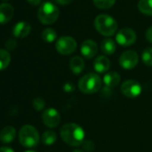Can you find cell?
I'll return each mask as SVG.
<instances>
[{
  "mask_svg": "<svg viewBox=\"0 0 152 152\" xmlns=\"http://www.w3.org/2000/svg\"><path fill=\"white\" fill-rule=\"evenodd\" d=\"M62 140L69 146L77 147L83 143L85 132L83 127L75 123H68L62 126L60 131Z\"/></svg>",
  "mask_w": 152,
  "mask_h": 152,
  "instance_id": "1",
  "label": "cell"
},
{
  "mask_svg": "<svg viewBox=\"0 0 152 152\" xmlns=\"http://www.w3.org/2000/svg\"><path fill=\"white\" fill-rule=\"evenodd\" d=\"M94 27L101 35L111 37L116 32L117 23L108 15H99L94 21Z\"/></svg>",
  "mask_w": 152,
  "mask_h": 152,
  "instance_id": "2",
  "label": "cell"
},
{
  "mask_svg": "<svg viewBox=\"0 0 152 152\" xmlns=\"http://www.w3.org/2000/svg\"><path fill=\"white\" fill-rule=\"evenodd\" d=\"M102 86V80L99 75L94 72L88 73L81 78L78 83L79 90L84 94H93L98 92Z\"/></svg>",
  "mask_w": 152,
  "mask_h": 152,
  "instance_id": "3",
  "label": "cell"
},
{
  "mask_svg": "<svg viewBox=\"0 0 152 152\" xmlns=\"http://www.w3.org/2000/svg\"><path fill=\"white\" fill-rule=\"evenodd\" d=\"M19 142L25 148L36 147L39 142V134L37 129L30 124L23 125L19 132Z\"/></svg>",
  "mask_w": 152,
  "mask_h": 152,
  "instance_id": "4",
  "label": "cell"
},
{
  "mask_svg": "<svg viewBox=\"0 0 152 152\" xmlns=\"http://www.w3.org/2000/svg\"><path fill=\"white\" fill-rule=\"evenodd\" d=\"M58 16L59 9L51 2L43 3L38 12V18L43 24H52L56 23L58 19Z\"/></svg>",
  "mask_w": 152,
  "mask_h": 152,
  "instance_id": "5",
  "label": "cell"
},
{
  "mask_svg": "<svg viewBox=\"0 0 152 152\" xmlns=\"http://www.w3.org/2000/svg\"><path fill=\"white\" fill-rule=\"evenodd\" d=\"M77 48L76 40L69 36H63L59 38L56 42V48L57 52L64 56L72 54Z\"/></svg>",
  "mask_w": 152,
  "mask_h": 152,
  "instance_id": "6",
  "label": "cell"
},
{
  "mask_svg": "<svg viewBox=\"0 0 152 152\" xmlns=\"http://www.w3.org/2000/svg\"><path fill=\"white\" fill-rule=\"evenodd\" d=\"M137 39V35L132 29L124 28L120 30L115 36L116 42L123 47H129L132 45Z\"/></svg>",
  "mask_w": 152,
  "mask_h": 152,
  "instance_id": "7",
  "label": "cell"
},
{
  "mask_svg": "<svg viewBox=\"0 0 152 152\" xmlns=\"http://www.w3.org/2000/svg\"><path fill=\"white\" fill-rule=\"evenodd\" d=\"M141 91L142 89L140 84L134 80H127L121 86L122 93L125 97L130 99H134L139 97L141 93Z\"/></svg>",
  "mask_w": 152,
  "mask_h": 152,
  "instance_id": "8",
  "label": "cell"
},
{
  "mask_svg": "<svg viewBox=\"0 0 152 152\" xmlns=\"http://www.w3.org/2000/svg\"><path fill=\"white\" fill-rule=\"evenodd\" d=\"M138 63H139V56L133 50L124 51L119 58V64L121 67L125 70L133 69L138 64Z\"/></svg>",
  "mask_w": 152,
  "mask_h": 152,
  "instance_id": "9",
  "label": "cell"
},
{
  "mask_svg": "<svg viewBox=\"0 0 152 152\" xmlns=\"http://www.w3.org/2000/svg\"><path fill=\"white\" fill-rule=\"evenodd\" d=\"M60 115L56 109L54 107H49L44 110L42 114L43 124L48 128H55L60 123Z\"/></svg>",
  "mask_w": 152,
  "mask_h": 152,
  "instance_id": "10",
  "label": "cell"
},
{
  "mask_svg": "<svg viewBox=\"0 0 152 152\" xmlns=\"http://www.w3.org/2000/svg\"><path fill=\"white\" fill-rule=\"evenodd\" d=\"M81 52L85 58L91 59L98 53V45L92 39H86L81 46Z\"/></svg>",
  "mask_w": 152,
  "mask_h": 152,
  "instance_id": "11",
  "label": "cell"
},
{
  "mask_svg": "<svg viewBox=\"0 0 152 152\" xmlns=\"http://www.w3.org/2000/svg\"><path fill=\"white\" fill-rule=\"evenodd\" d=\"M31 27L30 23L26 22H19L13 28V34L16 38L23 39L27 37L31 33Z\"/></svg>",
  "mask_w": 152,
  "mask_h": 152,
  "instance_id": "12",
  "label": "cell"
},
{
  "mask_svg": "<svg viewBox=\"0 0 152 152\" xmlns=\"http://www.w3.org/2000/svg\"><path fill=\"white\" fill-rule=\"evenodd\" d=\"M14 7L10 4H1L0 5V23L5 24L10 22L14 16Z\"/></svg>",
  "mask_w": 152,
  "mask_h": 152,
  "instance_id": "13",
  "label": "cell"
},
{
  "mask_svg": "<svg viewBox=\"0 0 152 152\" xmlns=\"http://www.w3.org/2000/svg\"><path fill=\"white\" fill-rule=\"evenodd\" d=\"M93 65H94V69L97 72L104 73L108 71V69L110 67V61L107 56H99L94 60Z\"/></svg>",
  "mask_w": 152,
  "mask_h": 152,
  "instance_id": "14",
  "label": "cell"
},
{
  "mask_svg": "<svg viewBox=\"0 0 152 152\" xmlns=\"http://www.w3.org/2000/svg\"><path fill=\"white\" fill-rule=\"evenodd\" d=\"M16 136V130L13 126H6L0 132V140L2 143L7 144L12 142Z\"/></svg>",
  "mask_w": 152,
  "mask_h": 152,
  "instance_id": "15",
  "label": "cell"
},
{
  "mask_svg": "<svg viewBox=\"0 0 152 152\" xmlns=\"http://www.w3.org/2000/svg\"><path fill=\"white\" fill-rule=\"evenodd\" d=\"M85 68V62L81 56H75L70 60V69L74 74H80Z\"/></svg>",
  "mask_w": 152,
  "mask_h": 152,
  "instance_id": "16",
  "label": "cell"
},
{
  "mask_svg": "<svg viewBox=\"0 0 152 152\" xmlns=\"http://www.w3.org/2000/svg\"><path fill=\"white\" fill-rule=\"evenodd\" d=\"M120 80H121V77H120L119 73L116 72H109L105 74L104 78H103V81H104L106 86L109 87V88L117 86L120 83Z\"/></svg>",
  "mask_w": 152,
  "mask_h": 152,
  "instance_id": "17",
  "label": "cell"
},
{
  "mask_svg": "<svg viewBox=\"0 0 152 152\" xmlns=\"http://www.w3.org/2000/svg\"><path fill=\"white\" fill-rule=\"evenodd\" d=\"M101 51L106 55H113L116 49L115 42L112 39H105L100 44Z\"/></svg>",
  "mask_w": 152,
  "mask_h": 152,
  "instance_id": "18",
  "label": "cell"
},
{
  "mask_svg": "<svg viewBox=\"0 0 152 152\" xmlns=\"http://www.w3.org/2000/svg\"><path fill=\"white\" fill-rule=\"evenodd\" d=\"M138 8L141 14L152 16V0H140Z\"/></svg>",
  "mask_w": 152,
  "mask_h": 152,
  "instance_id": "19",
  "label": "cell"
},
{
  "mask_svg": "<svg viewBox=\"0 0 152 152\" xmlns=\"http://www.w3.org/2000/svg\"><path fill=\"white\" fill-rule=\"evenodd\" d=\"M11 62V55L6 49H0V71L7 68Z\"/></svg>",
  "mask_w": 152,
  "mask_h": 152,
  "instance_id": "20",
  "label": "cell"
},
{
  "mask_svg": "<svg viewBox=\"0 0 152 152\" xmlns=\"http://www.w3.org/2000/svg\"><path fill=\"white\" fill-rule=\"evenodd\" d=\"M41 140H42V142L47 146L53 145L56 140V134L54 131L48 130L42 134Z\"/></svg>",
  "mask_w": 152,
  "mask_h": 152,
  "instance_id": "21",
  "label": "cell"
},
{
  "mask_svg": "<svg viewBox=\"0 0 152 152\" xmlns=\"http://www.w3.org/2000/svg\"><path fill=\"white\" fill-rule=\"evenodd\" d=\"M57 38L56 31L52 28H47L42 31V39L47 43L54 42Z\"/></svg>",
  "mask_w": 152,
  "mask_h": 152,
  "instance_id": "22",
  "label": "cell"
},
{
  "mask_svg": "<svg viewBox=\"0 0 152 152\" xmlns=\"http://www.w3.org/2000/svg\"><path fill=\"white\" fill-rule=\"evenodd\" d=\"M93 3L96 7L105 10L111 8L115 5V0H93Z\"/></svg>",
  "mask_w": 152,
  "mask_h": 152,
  "instance_id": "23",
  "label": "cell"
},
{
  "mask_svg": "<svg viewBox=\"0 0 152 152\" xmlns=\"http://www.w3.org/2000/svg\"><path fill=\"white\" fill-rule=\"evenodd\" d=\"M141 59L147 66H152V48H147L142 51Z\"/></svg>",
  "mask_w": 152,
  "mask_h": 152,
  "instance_id": "24",
  "label": "cell"
},
{
  "mask_svg": "<svg viewBox=\"0 0 152 152\" xmlns=\"http://www.w3.org/2000/svg\"><path fill=\"white\" fill-rule=\"evenodd\" d=\"M32 106H33V107L37 111H40V110H42L45 107L46 103H45V100L43 99H41V98H36L32 101Z\"/></svg>",
  "mask_w": 152,
  "mask_h": 152,
  "instance_id": "25",
  "label": "cell"
},
{
  "mask_svg": "<svg viewBox=\"0 0 152 152\" xmlns=\"http://www.w3.org/2000/svg\"><path fill=\"white\" fill-rule=\"evenodd\" d=\"M6 48L8 49V50H14L15 49L16 46H17V42L15 39H9L7 42H6Z\"/></svg>",
  "mask_w": 152,
  "mask_h": 152,
  "instance_id": "26",
  "label": "cell"
},
{
  "mask_svg": "<svg viewBox=\"0 0 152 152\" xmlns=\"http://www.w3.org/2000/svg\"><path fill=\"white\" fill-rule=\"evenodd\" d=\"M83 144V149L87 152H91L95 148L94 143L91 140H85Z\"/></svg>",
  "mask_w": 152,
  "mask_h": 152,
  "instance_id": "27",
  "label": "cell"
},
{
  "mask_svg": "<svg viewBox=\"0 0 152 152\" xmlns=\"http://www.w3.org/2000/svg\"><path fill=\"white\" fill-rule=\"evenodd\" d=\"M146 39H148V42L152 43V26L149 27L147 31H146Z\"/></svg>",
  "mask_w": 152,
  "mask_h": 152,
  "instance_id": "28",
  "label": "cell"
},
{
  "mask_svg": "<svg viewBox=\"0 0 152 152\" xmlns=\"http://www.w3.org/2000/svg\"><path fill=\"white\" fill-rule=\"evenodd\" d=\"M54 1L58 4V5H61V6H67L69 4H71L73 0H54Z\"/></svg>",
  "mask_w": 152,
  "mask_h": 152,
  "instance_id": "29",
  "label": "cell"
},
{
  "mask_svg": "<svg viewBox=\"0 0 152 152\" xmlns=\"http://www.w3.org/2000/svg\"><path fill=\"white\" fill-rule=\"evenodd\" d=\"M0 152H15V151H14L13 148H9V147L4 146V147H1V148H0Z\"/></svg>",
  "mask_w": 152,
  "mask_h": 152,
  "instance_id": "30",
  "label": "cell"
},
{
  "mask_svg": "<svg viewBox=\"0 0 152 152\" xmlns=\"http://www.w3.org/2000/svg\"><path fill=\"white\" fill-rule=\"evenodd\" d=\"M27 1H28L31 6L36 7V6H38V5H39V4H40L41 0H27Z\"/></svg>",
  "mask_w": 152,
  "mask_h": 152,
  "instance_id": "31",
  "label": "cell"
},
{
  "mask_svg": "<svg viewBox=\"0 0 152 152\" xmlns=\"http://www.w3.org/2000/svg\"><path fill=\"white\" fill-rule=\"evenodd\" d=\"M64 91H73V85L72 86L71 84H69V83H66V84L64 85Z\"/></svg>",
  "mask_w": 152,
  "mask_h": 152,
  "instance_id": "32",
  "label": "cell"
},
{
  "mask_svg": "<svg viewBox=\"0 0 152 152\" xmlns=\"http://www.w3.org/2000/svg\"><path fill=\"white\" fill-rule=\"evenodd\" d=\"M72 152H84V151H83V150H80V149H75V150H73Z\"/></svg>",
  "mask_w": 152,
  "mask_h": 152,
  "instance_id": "33",
  "label": "cell"
},
{
  "mask_svg": "<svg viewBox=\"0 0 152 152\" xmlns=\"http://www.w3.org/2000/svg\"><path fill=\"white\" fill-rule=\"evenodd\" d=\"M24 152H36V151H34V150H26Z\"/></svg>",
  "mask_w": 152,
  "mask_h": 152,
  "instance_id": "34",
  "label": "cell"
}]
</instances>
